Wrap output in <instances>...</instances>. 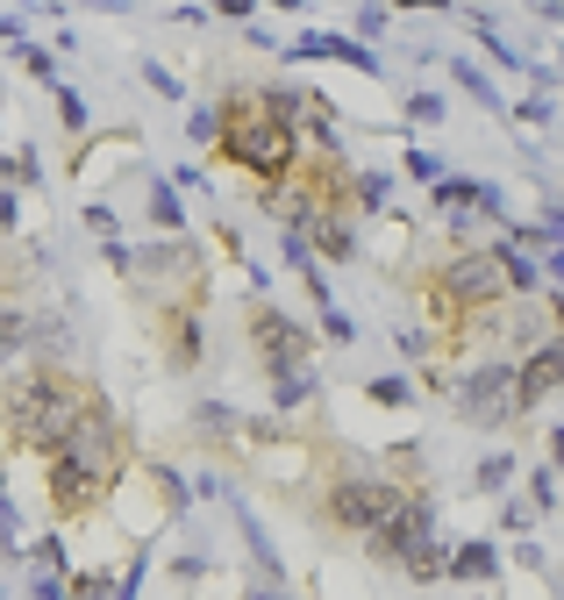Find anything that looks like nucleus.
Segmentation results:
<instances>
[{
	"mask_svg": "<svg viewBox=\"0 0 564 600\" xmlns=\"http://www.w3.org/2000/svg\"><path fill=\"white\" fill-rule=\"evenodd\" d=\"M57 115H65V129H72V137L86 129V100L72 94V86H57Z\"/></svg>",
	"mask_w": 564,
	"mask_h": 600,
	"instance_id": "nucleus-25",
	"label": "nucleus"
},
{
	"mask_svg": "<svg viewBox=\"0 0 564 600\" xmlns=\"http://www.w3.org/2000/svg\"><path fill=\"white\" fill-rule=\"evenodd\" d=\"M444 579H465V587H493V579H500V550L486 544V536H479V544H457L450 558H444Z\"/></svg>",
	"mask_w": 564,
	"mask_h": 600,
	"instance_id": "nucleus-12",
	"label": "nucleus"
},
{
	"mask_svg": "<svg viewBox=\"0 0 564 600\" xmlns=\"http://www.w3.org/2000/svg\"><path fill=\"white\" fill-rule=\"evenodd\" d=\"M79 415H86V386L65 379V372H36V379H22L8 394V429L29 450H57Z\"/></svg>",
	"mask_w": 564,
	"mask_h": 600,
	"instance_id": "nucleus-1",
	"label": "nucleus"
},
{
	"mask_svg": "<svg viewBox=\"0 0 564 600\" xmlns=\"http://www.w3.org/2000/svg\"><path fill=\"white\" fill-rule=\"evenodd\" d=\"M8 186H36V164H29V150L22 158H0V193Z\"/></svg>",
	"mask_w": 564,
	"mask_h": 600,
	"instance_id": "nucleus-22",
	"label": "nucleus"
},
{
	"mask_svg": "<svg viewBox=\"0 0 564 600\" xmlns=\"http://www.w3.org/2000/svg\"><path fill=\"white\" fill-rule=\"evenodd\" d=\"M322 57H343V65H358L364 79H379V51H364L358 36H322Z\"/></svg>",
	"mask_w": 564,
	"mask_h": 600,
	"instance_id": "nucleus-13",
	"label": "nucleus"
},
{
	"mask_svg": "<svg viewBox=\"0 0 564 600\" xmlns=\"http://www.w3.org/2000/svg\"><path fill=\"white\" fill-rule=\"evenodd\" d=\"M457 86H465V94H479V108H500V100H493V79H486L479 65H465V57H457Z\"/></svg>",
	"mask_w": 564,
	"mask_h": 600,
	"instance_id": "nucleus-18",
	"label": "nucleus"
},
{
	"mask_svg": "<svg viewBox=\"0 0 564 600\" xmlns=\"http://www.w3.org/2000/svg\"><path fill=\"white\" fill-rule=\"evenodd\" d=\"M393 507H401V486H386V479H337L329 486V522L364 536V544L393 522Z\"/></svg>",
	"mask_w": 564,
	"mask_h": 600,
	"instance_id": "nucleus-3",
	"label": "nucleus"
},
{
	"mask_svg": "<svg viewBox=\"0 0 564 600\" xmlns=\"http://www.w3.org/2000/svg\"><path fill=\"white\" fill-rule=\"evenodd\" d=\"M308 322H294V314H279V308H257L251 314V351H257V365L279 379V372H308Z\"/></svg>",
	"mask_w": 564,
	"mask_h": 600,
	"instance_id": "nucleus-5",
	"label": "nucleus"
},
{
	"mask_svg": "<svg viewBox=\"0 0 564 600\" xmlns=\"http://www.w3.org/2000/svg\"><path fill=\"white\" fill-rule=\"evenodd\" d=\"M187 137H193V143H215V137H222V108H193V115H187Z\"/></svg>",
	"mask_w": 564,
	"mask_h": 600,
	"instance_id": "nucleus-20",
	"label": "nucleus"
},
{
	"mask_svg": "<svg viewBox=\"0 0 564 600\" xmlns=\"http://www.w3.org/2000/svg\"><path fill=\"white\" fill-rule=\"evenodd\" d=\"M0 36H8V43H14V36H22V22H14V14H0Z\"/></svg>",
	"mask_w": 564,
	"mask_h": 600,
	"instance_id": "nucleus-37",
	"label": "nucleus"
},
{
	"mask_svg": "<svg viewBox=\"0 0 564 600\" xmlns=\"http://www.w3.org/2000/svg\"><path fill=\"white\" fill-rule=\"evenodd\" d=\"M215 143L243 164V172L265 179V186L294 179V164H300V137H294V129H279L265 108H251V100H228V108H222V137Z\"/></svg>",
	"mask_w": 564,
	"mask_h": 600,
	"instance_id": "nucleus-2",
	"label": "nucleus"
},
{
	"mask_svg": "<svg viewBox=\"0 0 564 600\" xmlns=\"http://www.w3.org/2000/svg\"><path fill=\"white\" fill-rule=\"evenodd\" d=\"M529 493H536V515H551V507H557V472H551V464H536Z\"/></svg>",
	"mask_w": 564,
	"mask_h": 600,
	"instance_id": "nucleus-24",
	"label": "nucleus"
},
{
	"mask_svg": "<svg viewBox=\"0 0 564 600\" xmlns=\"http://www.w3.org/2000/svg\"><path fill=\"white\" fill-rule=\"evenodd\" d=\"M251 600H272V593H251Z\"/></svg>",
	"mask_w": 564,
	"mask_h": 600,
	"instance_id": "nucleus-38",
	"label": "nucleus"
},
{
	"mask_svg": "<svg viewBox=\"0 0 564 600\" xmlns=\"http://www.w3.org/2000/svg\"><path fill=\"white\" fill-rule=\"evenodd\" d=\"M150 215H158L164 229H179V222H187V215H179V193H172V186H150Z\"/></svg>",
	"mask_w": 564,
	"mask_h": 600,
	"instance_id": "nucleus-23",
	"label": "nucleus"
},
{
	"mask_svg": "<svg viewBox=\"0 0 564 600\" xmlns=\"http://www.w3.org/2000/svg\"><path fill=\"white\" fill-rule=\"evenodd\" d=\"M22 343H29V322H22V314H0V365H8Z\"/></svg>",
	"mask_w": 564,
	"mask_h": 600,
	"instance_id": "nucleus-21",
	"label": "nucleus"
},
{
	"mask_svg": "<svg viewBox=\"0 0 564 600\" xmlns=\"http://www.w3.org/2000/svg\"><path fill=\"white\" fill-rule=\"evenodd\" d=\"M36 600H65V587H57V579H36Z\"/></svg>",
	"mask_w": 564,
	"mask_h": 600,
	"instance_id": "nucleus-36",
	"label": "nucleus"
},
{
	"mask_svg": "<svg viewBox=\"0 0 564 600\" xmlns=\"http://www.w3.org/2000/svg\"><path fill=\"white\" fill-rule=\"evenodd\" d=\"M322 336H329V343H350L358 329H350V314H343V308H322Z\"/></svg>",
	"mask_w": 564,
	"mask_h": 600,
	"instance_id": "nucleus-28",
	"label": "nucleus"
},
{
	"mask_svg": "<svg viewBox=\"0 0 564 600\" xmlns=\"http://www.w3.org/2000/svg\"><path fill=\"white\" fill-rule=\"evenodd\" d=\"M514 115H522V122H536V129H551V115H557V108H551V100H536V94H529Z\"/></svg>",
	"mask_w": 564,
	"mask_h": 600,
	"instance_id": "nucleus-33",
	"label": "nucleus"
},
{
	"mask_svg": "<svg viewBox=\"0 0 564 600\" xmlns=\"http://www.w3.org/2000/svg\"><path fill=\"white\" fill-rule=\"evenodd\" d=\"M272 400H279V408H308L315 400V365L308 372H279V379H272Z\"/></svg>",
	"mask_w": 564,
	"mask_h": 600,
	"instance_id": "nucleus-14",
	"label": "nucleus"
},
{
	"mask_svg": "<svg viewBox=\"0 0 564 600\" xmlns=\"http://www.w3.org/2000/svg\"><path fill=\"white\" fill-rule=\"evenodd\" d=\"M429 536H436V501L429 493H401V507H393V522L372 536V550L379 558H407V550L429 544Z\"/></svg>",
	"mask_w": 564,
	"mask_h": 600,
	"instance_id": "nucleus-8",
	"label": "nucleus"
},
{
	"mask_svg": "<svg viewBox=\"0 0 564 600\" xmlns=\"http://www.w3.org/2000/svg\"><path fill=\"white\" fill-rule=\"evenodd\" d=\"M457 415H465V422H479V429L514 422V372L508 365L465 372V386H457Z\"/></svg>",
	"mask_w": 564,
	"mask_h": 600,
	"instance_id": "nucleus-6",
	"label": "nucleus"
},
{
	"mask_svg": "<svg viewBox=\"0 0 564 600\" xmlns=\"http://www.w3.org/2000/svg\"><path fill=\"white\" fill-rule=\"evenodd\" d=\"M557 379H564V351H557L551 336H543V343H536V357L514 372V415H536L543 400L557 394Z\"/></svg>",
	"mask_w": 564,
	"mask_h": 600,
	"instance_id": "nucleus-9",
	"label": "nucleus"
},
{
	"mask_svg": "<svg viewBox=\"0 0 564 600\" xmlns=\"http://www.w3.org/2000/svg\"><path fill=\"white\" fill-rule=\"evenodd\" d=\"M22 222V207H14V193H0V229H14Z\"/></svg>",
	"mask_w": 564,
	"mask_h": 600,
	"instance_id": "nucleus-35",
	"label": "nucleus"
},
{
	"mask_svg": "<svg viewBox=\"0 0 564 600\" xmlns=\"http://www.w3.org/2000/svg\"><path fill=\"white\" fill-rule=\"evenodd\" d=\"M22 65L36 72V79H57V51H36V43H22Z\"/></svg>",
	"mask_w": 564,
	"mask_h": 600,
	"instance_id": "nucleus-27",
	"label": "nucleus"
},
{
	"mask_svg": "<svg viewBox=\"0 0 564 600\" xmlns=\"http://www.w3.org/2000/svg\"><path fill=\"white\" fill-rule=\"evenodd\" d=\"M265 115H272V122H279V129H294L300 115H308V100H300L294 86H272V94H265Z\"/></svg>",
	"mask_w": 564,
	"mask_h": 600,
	"instance_id": "nucleus-17",
	"label": "nucleus"
},
{
	"mask_svg": "<svg viewBox=\"0 0 564 600\" xmlns=\"http://www.w3.org/2000/svg\"><path fill=\"white\" fill-rule=\"evenodd\" d=\"M243 544L257 550V565H265V579H279V572H286V565H279V550H272V536L257 529V515H251V507H243Z\"/></svg>",
	"mask_w": 564,
	"mask_h": 600,
	"instance_id": "nucleus-16",
	"label": "nucleus"
},
{
	"mask_svg": "<svg viewBox=\"0 0 564 600\" xmlns=\"http://www.w3.org/2000/svg\"><path fill=\"white\" fill-rule=\"evenodd\" d=\"M444 558H450V550H444V544H436V536H429V544H415V550H407L401 565H407V572L422 579V587H429V579H444Z\"/></svg>",
	"mask_w": 564,
	"mask_h": 600,
	"instance_id": "nucleus-15",
	"label": "nucleus"
},
{
	"mask_svg": "<svg viewBox=\"0 0 564 600\" xmlns=\"http://www.w3.org/2000/svg\"><path fill=\"white\" fill-rule=\"evenodd\" d=\"M364 394H372L379 408H407V379H372Z\"/></svg>",
	"mask_w": 564,
	"mask_h": 600,
	"instance_id": "nucleus-26",
	"label": "nucleus"
},
{
	"mask_svg": "<svg viewBox=\"0 0 564 600\" xmlns=\"http://www.w3.org/2000/svg\"><path fill=\"white\" fill-rule=\"evenodd\" d=\"M115 450H121V429L115 415L100 408V400H86V415L72 422V437L51 450L57 464H72V472H94V479H115Z\"/></svg>",
	"mask_w": 564,
	"mask_h": 600,
	"instance_id": "nucleus-4",
	"label": "nucleus"
},
{
	"mask_svg": "<svg viewBox=\"0 0 564 600\" xmlns=\"http://www.w3.org/2000/svg\"><path fill=\"white\" fill-rule=\"evenodd\" d=\"M143 79L158 86V94H172V100H179V79H172V72H164V65H143Z\"/></svg>",
	"mask_w": 564,
	"mask_h": 600,
	"instance_id": "nucleus-34",
	"label": "nucleus"
},
{
	"mask_svg": "<svg viewBox=\"0 0 564 600\" xmlns=\"http://www.w3.org/2000/svg\"><path fill=\"white\" fill-rule=\"evenodd\" d=\"M407 115H415V122H444V100H436V94H415V100H407Z\"/></svg>",
	"mask_w": 564,
	"mask_h": 600,
	"instance_id": "nucleus-31",
	"label": "nucleus"
},
{
	"mask_svg": "<svg viewBox=\"0 0 564 600\" xmlns=\"http://www.w3.org/2000/svg\"><path fill=\"white\" fill-rule=\"evenodd\" d=\"M100 493H108V479L72 472V464H57V458H51V501H57V515H86Z\"/></svg>",
	"mask_w": 564,
	"mask_h": 600,
	"instance_id": "nucleus-11",
	"label": "nucleus"
},
{
	"mask_svg": "<svg viewBox=\"0 0 564 600\" xmlns=\"http://www.w3.org/2000/svg\"><path fill=\"white\" fill-rule=\"evenodd\" d=\"M36 565H43V579L65 572V544H57V536H43V544H36Z\"/></svg>",
	"mask_w": 564,
	"mask_h": 600,
	"instance_id": "nucleus-30",
	"label": "nucleus"
},
{
	"mask_svg": "<svg viewBox=\"0 0 564 600\" xmlns=\"http://www.w3.org/2000/svg\"><path fill=\"white\" fill-rule=\"evenodd\" d=\"M308 258H337V265H350L358 258V229H350L343 215H329V207H315V222H308Z\"/></svg>",
	"mask_w": 564,
	"mask_h": 600,
	"instance_id": "nucleus-10",
	"label": "nucleus"
},
{
	"mask_svg": "<svg viewBox=\"0 0 564 600\" xmlns=\"http://www.w3.org/2000/svg\"><path fill=\"white\" fill-rule=\"evenodd\" d=\"M407 172L415 179H444V158H436V150H407Z\"/></svg>",
	"mask_w": 564,
	"mask_h": 600,
	"instance_id": "nucleus-29",
	"label": "nucleus"
},
{
	"mask_svg": "<svg viewBox=\"0 0 564 600\" xmlns=\"http://www.w3.org/2000/svg\"><path fill=\"white\" fill-rule=\"evenodd\" d=\"M72 600H115L108 572H72Z\"/></svg>",
	"mask_w": 564,
	"mask_h": 600,
	"instance_id": "nucleus-19",
	"label": "nucleus"
},
{
	"mask_svg": "<svg viewBox=\"0 0 564 600\" xmlns=\"http://www.w3.org/2000/svg\"><path fill=\"white\" fill-rule=\"evenodd\" d=\"M444 293L457 308H493L508 293V272H500V250H457L444 265Z\"/></svg>",
	"mask_w": 564,
	"mask_h": 600,
	"instance_id": "nucleus-7",
	"label": "nucleus"
},
{
	"mask_svg": "<svg viewBox=\"0 0 564 600\" xmlns=\"http://www.w3.org/2000/svg\"><path fill=\"white\" fill-rule=\"evenodd\" d=\"M508 472H514L508 458H486V464H479V486H486V493H493V486H508Z\"/></svg>",
	"mask_w": 564,
	"mask_h": 600,
	"instance_id": "nucleus-32",
	"label": "nucleus"
}]
</instances>
